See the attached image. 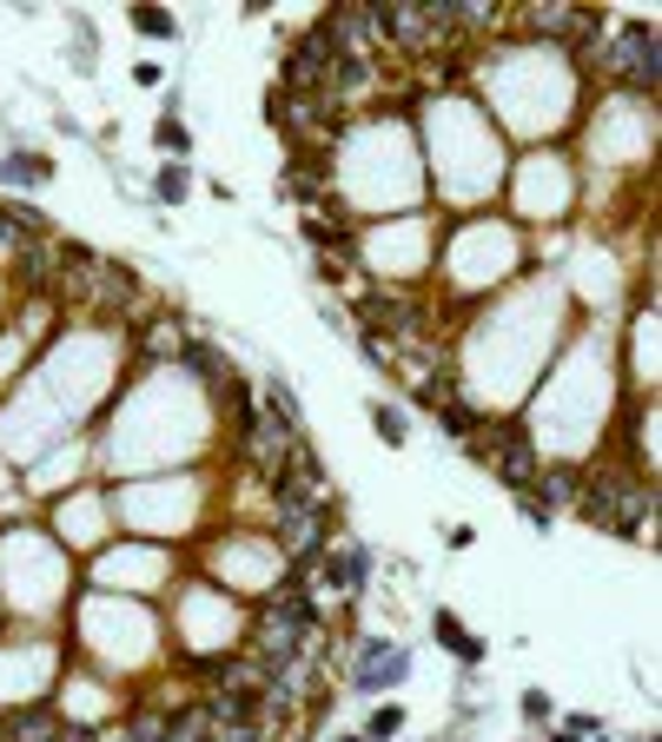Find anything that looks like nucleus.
<instances>
[{
	"mask_svg": "<svg viewBox=\"0 0 662 742\" xmlns=\"http://www.w3.org/2000/svg\"><path fill=\"white\" fill-rule=\"evenodd\" d=\"M199 710H206V723H212L219 736H232V730H265V703H259V683H239V690H212V697H199Z\"/></svg>",
	"mask_w": 662,
	"mask_h": 742,
	"instance_id": "8",
	"label": "nucleus"
},
{
	"mask_svg": "<svg viewBox=\"0 0 662 742\" xmlns=\"http://www.w3.org/2000/svg\"><path fill=\"white\" fill-rule=\"evenodd\" d=\"M471 451H477V458H491V464H497V478H504L511 491H530V484H537V471H544V464H537V445H530V431H524L517 418H511V425H484V438H477Z\"/></svg>",
	"mask_w": 662,
	"mask_h": 742,
	"instance_id": "2",
	"label": "nucleus"
},
{
	"mask_svg": "<svg viewBox=\"0 0 662 742\" xmlns=\"http://www.w3.org/2000/svg\"><path fill=\"white\" fill-rule=\"evenodd\" d=\"M332 66H338V46H332V33L312 20V27L292 40V53H285V66H279V86H285V93H325Z\"/></svg>",
	"mask_w": 662,
	"mask_h": 742,
	"instance_id": "3",
	"label": "nucleus"
},
{
	"mask_svg": "<svg viewBox=\"0 0 662 742\" xmlns=\"http://www.w3.org/2000/svg\"><path fill=\"white\" fill-rule=\"evenodd\" d=\"M53 742H99V730H93V723H60Z\"/></svg>",
	"mask_w": 662,
	"mask_h": 742,
	"instance_id": "25",
	"label": "nucleus"
},
{
	"mask_svg": "<svg viewBox=\"0 0 662 742\" xmlns=\"http://www.w3.org/2000/svg\"><path fill=\"white\" fill-rule=\"evenodd\" d=\"M0 179H7L13 192H33V186H46V179H53V159H46V153H7Z\"/></svg>",
	"mask_w": 662,
	"mask_h": 742,
	"instance_id": "17",
	"label": "nucleus"
},
{
	"mask_svg": "<svg viewBox=\"0 0 662 742\" xmlns=\"http://www.w3.org/2000/svg\"><path fill=\"white\" fill-rule=\"evenodd\" d=\"M259 405H265V411L298 438V445H305V411H298V398H292V385H285V378H265V385H259Z\"/></svg>",
	"mask_w": 662,
	"mask_h": 742,
	"instance_id": "16",
	"label": "nucleus"
},
{
	"mask_svg": "<svg viewBox=\"0 0 662 742\" xmlns=\"http://www.w3.org/2000/svg\"><path fill=\"white\" fill-rule=\"evenodd\" d=\"M438 418H444V438H458V445H477L484 438V411L464 405V398H438Z\"/></svg>",
	"mask_w": 662,
	"mask_h": 742,
	"instance_id": "18",
	"label": "nucleus"
},
{
	"mask_svg": "<svg viewBox=\"0 0 662 742\" xmlns=\"http://www.w3.org/2000/svg\"><path fill=\"white\" fill-rule=\"evenodd\" d=\"M272 491H279V504H332L325 464L312 458V445H292V458L272 471Z\"/></svg>",
	"mask_w": 662,
	"mask_h": 742,
	"instance_id": "7",
	"label": "nucleus"
},
{
	"mask_svg": "<svg viewBox=\"0 0 662 742\" xmlns=\"http://www.w3.org/2000/svg\"><path fill=\"white\" fill-rule=\"evenodd\" d=\"M617 80L630 93H656V27L650 20H623V33H617Z\"/></svg>",
	"mask_w": 662,
	"mask_h": 742,
	"instance_id": "6",
	"label": "nucleus"
},
{
	"mask_svg": "<svg viewBox=\"0 0 662 742\" xmlns=\"http://www.w3.org/2000/svg\"><path fill=\"white\" fill-rule=\"evenodd\" d=\"M13 272H20V292H53L60 285V259H53V239H33L13 252Z\"/></svg>",
	"mask_w": 662,
	"mask_h": 742,
	"instance_id": "14",
	"label": "nucleus"
},
{
	"mask_svg": "<svg viewBox=\"0 0 662 742\" xmlns=\"http://www.w3.org/2000/svg\"><path fill=\"white\" fill-rule=\"evenodd\" d=\"M577 511H584L590 524H603L610 537H630V531H643V518H650V484H643V478H623V471H597V478H584Z\"/></svg>",
	"mask_w": 662,
	"mask_h": 742,
	"instance_id": "1",
	"label": "nucleus"
},
{
	"mask_svg": "<svg viewBox=\"0 0 662 742\" xmlns=\"http://www.w3.org/2000/svg\"><path fill=\"white\" fill-rule=\"evenodd\" d=\"M584 464H550V471H537V484H530V498L557 518V511H577V498H584Z\"/></svg>",
	"mask_w": 662,
	"mask_h": 742,
	"instance_id": "10",
	"label": "nucleus"
},
{
	"mask_svg": "<svg viewBox=\"0 0 662 742\" xmlns=\"http://www.w3.org/2000/svg\"><path fill=\"white\" fill-rule=\"evenodd\" d=\"M53 736H60V710H53V703L0 710V742H53Z\"/></svg>",
	"mask_w": 662,
	"mask_h": 742,
	"instance_id": "11",
	"label": "nucleus"
},
{
	"mask_svg": "<svg viewBox=\"0 0 662 742\" xmlns=\"http://www.w3.org/2000/svg\"><path fill=\"white\" fill-rule=\"evenodd\" d=\"M186 192H192V173H186V159H172V166L153 179V199H159V206H179Z\"/></svg>",
	"mask_w": 662,
	"mask_h": 742,
	"instance_id": "19",
	"label": "nucleus"
},
{
	"mask_svg": "<svg viewBox=\"0 0 662 742\" xmlns=\"http://www.w3.org/2000/svg\"><path fill=\"white\" fill-rule=\"evenodd\" d=\"M279 544L298 571H318L332 544V504H279Z\"/></svg>",
	"mask_w": 662,
	"mask_h": 742,
	"instance_id": "4",
	"label": "nucleus"
},
{
	"mask_svg": "<svg viewBox=\"0 0 662 742\" xmlns=\"http://www.w3.org/2000/svg\"><path fill=\"white\" fill-rule=\"evenodd\" d=\"M126 20H133V27H139V33H146V40H172V33H179V20H172V13H166V7H133V13H126Z\"/></svg>",
	"mask_w": 662,
	"mask_h": 742,
	"instance_id": "20",
	"label": "nucleus"
},
{
	"mask_svg": "<svg viewBox=\"0 0 662 742\" xmlns=\"http://www.w3.org/2000/svg\"><path fill=\"white\" fill-rule=\"evenodd\" d=\"M192 683H206V690H239V683H259V663L245 657V650H212V657H186L179 663Z\"/></svg>",
	"mask_w": 662,
	"mask_h": 742,
	"instance_id": "9",
	"label": "nucleus"
},
{
	"mask_svg": "<svg viewBox=\"0 0 662 742\" xmlns=\"http://www.w3.org/2000/svg\"><path fill=\"white\" fill-rule=\"evenodd\" d=\"M411 677V650H398L391 637H358V657H351V690L358 697H385Z\"/></svg>",
	"mask_w": 662,
	"mask_h": 742,
	"instance_id": "5",
	"label": "nucleus"
},
{
	"mask_svg": "<svg viewBox=\"0 0 662 742\" xmlns=\"http://www.w3.org/2000/svg\"><path fill=\"white\" fill-rule=\"evenodd\" d=\"M153 139H159V146H166V153H172V159H186V146H192V139H186V126H179V119H159V133H153Z\"/></svg>",
	"mask_w": 662,
	"mask_h": 742,
	"instance_id": "23",
	"label": "nucleus"
},
{
	"mask_svg": "<svg viewBox=\"0 0 662 742\" xmlns=\"http://www.w3.org/2000/svg\"><path fill=\"white\" fill-rule=\"evenodd\" d=\"M398 730H404V710L391 703V710H378V717L365 723V742H391V736H398Z\"/></svg>",
	"mask_w": 662,
	"mask_h": 742,
	"instance_id": "22",
	"label": "nucleus"
},
{
	"mask_svg": "<svg viewBox=\"0 0 662 742\" xmlns=\"http://www.w3.org/2000/svg\"><path fill=\"white\" fill-rule=\"evenodd\" d=\"M371 418H378V438H385V445H404V438H411V418H404L398 405H371Z\"/></svg>",
	"mask_w": 662,
	"mask_h": 742,
	"instance_id": "21",
	"label": "nucleus"
},
{
	"mask_svg": "<svg viewBox=\"0 0 662 742\" xmlns=\"http://www.w3.org/2000/svg\"><path fill=\"white\" fill-rule=\"evenodd\" d=\"M431 630H438V644H444L464 670H477V663H484V637H477V630H464L451 610H438V617H431Z\"/></svg>",
	"mask_w": 662,
	"mask_h": 742,
	"instance_id": "15",
	"label": "nucleus"
},
{
	"mask_svg": "<svg viewBox=\"0 0 662 742\" xmlns=\"http://www.w3.org/2000/svg\"><path fill=\"white\" fill-rule=\"evenodd\" d=\"M179 365H186V372H199V378H206V391H212L219 405H225V391L239 385V372H232V365H225L206 338H179Z\"/></svg>",
	"mask_w": 662,
	"mask_h": 742,
	"instance_id": "12",
	"label": "nucleus"
},
{
	"mask_svg": "<svg viewBox=\"0 0 662 742\" xmlns=\"http://www.w3.org/2000/svg\"><path fill=\"white\" fill-rule=\"evenodd\" d=\"M332 742H365V736H332Z\"/></svg>",
	"mask_w": 662,
	"mask_h": 742,
	"instance_id": "26",
	"label": "nucleus"
},
{
	"mask_svg": "<svg viewBox=\"0 0 662 742\" xmlns=\"http://www.w3.org/2000/svg\"><path fill=\"white\" fill-rule=\"evenodd\" d=\"M524 717H530V723H550V697H544V690H530V697H524Z\"/></svg>",
	"mask_w": 662,
	"mask_h": 742,
	"instance_id": "24",
	"label": "nucleus"
},
{
	"mask_svg": "<svg viewBox=\"0 0 662 742\" xmlns=\"http://www.w3.org/2000/svg\"><path fill=\"white\" fill-rule=\"evenodd\" d=\"M318 571H325V584H332V591L358 597V591H365V577H371V544H351V551H325V557H318Z\"/></svg>",
	"mask_w": 662,
	"mask_h": 742,
	"instance_id": "13",
	"label": "nucleus"
}]
</instances>
